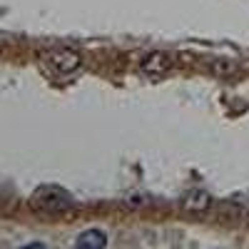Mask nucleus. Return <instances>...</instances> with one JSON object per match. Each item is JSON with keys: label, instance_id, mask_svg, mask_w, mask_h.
<instances>
[{"label": "nucleus", "instance_id": "nucleus-1", "mask_svg": "<svg viewBox=\"0 0 249 249\" xmlns=\"http://www.w3.org/2000/svg\"><path fill=\"white\" fill-rule=\"evenodd\" d=\"M30 207L43 214H60L72 207V195L57 184H43L30 195Z\"/></svg>", "mask_w": 249, "mask_h": 249}, {"label": "nucleus", "instance_id": "nucleus-5", "mask_svg": "<svg viewBox=\"0 0 249 249\" xmlns=\"http://www.w3.org/2000/svg\"><path fill=\"white\" fill-rule=\"evenodd\" d=\"M77 249H102L107 247V234L102 230H85L77 239H75Z\"/></svg>", "mask_w": 249, "mask_h": 249}, {"label": "nucleus", "instance_id": "nucleus-4", "mask_svg": "<svg viewBox=\"0 0 249 249\" xmlns=\"http://www.w3.org/2000/svg\"><path fill=\"white\" fill-rule=\"evenodd\" d=\"M210 204H212V197L204 190H190L182 197V207L187 212H204V210H210Z\"/></svg>", "mask_w": 249, "mask_h": 249}, {"label": "nucleus", "instance_id": "nucleus-3", "mask_svg": "<svg viewBox=\"0 0 249 249\" xmlns=\"http://www.w3.org/2000/svg\"><path fill=\"white\" fill-rule=\"evenodd\" d=\"M170 68H172V60H170V55H164V53H150L147 57L142 60V72L147 77H162Z\"/></svg>", "mask_w": 249, "mask_h": 249}, {"label": "nucleus", "instance_id": "nucleus-2", "mask_svg": "<svg viewBox=\"0 0 249 249\" xmlns=\"http://www.w3.org/2000/svg\"><path fill=\"white\" fill-rule=\"evenodd\" d=\"M43 60L48 62V65H50L57 75H72V72H75V70H80V65H82L80 55H77L75 50H70V48L50 50Z\"/></svg>", "mask_w": 249, "mask_h": 249}]
</instances>
